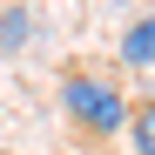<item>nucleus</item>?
Here are the masks:
<instances>
[{"label":"nucleus","instance_id":"obj_4","mask_svg":"<svg viewBox=\"0 0 155 155\" xmlns=\"http://www.w3.org/2000/svg\"><path fill=\"white\" fill-rule=\"evenodd\" d=\"M128 142L135 155H155V101H128Z\"/></svg>","mask_w":155,"mask_h":155},{"label":"nucleus","instance_id":"obj_1","mask_svg":"<svg viewBox=\"0 0 155 155\" xmlns=\"http://www.w3.org/2000/svg\"><path fill=\"white\" fill-rule=\"evenodd\" d=\"M61 115L81 128V135H121L128 128V94L115 88V81H101V74H88V68H74V74H61Z\"/></svg>","mask_w":155,"mask_h":155},{"label":"nucleus","instance_id":"obj_3","mask_svg":"<svg viewBox=\"0 0 155 155\" xmlns=\"http://www.w3.org/2000/svg\"><path fill=\"white\" fill-rule=\"evenodd\" d=\"M27 34H34V14L27 7H0V54H20Z\"/></svg>","mask_w":155,"mask_h":155},{"label":"nucleus","instance_id":"obj_2","mask_svg":"<svg viewBox=\"0 0 155 155\" xmlns=\"http://www.w3.org/2000/svg\"><path fill=\"white\" fill-rule=\"evenodd\" d=\"M121 61L128 68H155V14H142L135 27L121 34Z\"/></svg>","mask_w":155,"mask_h":155}]
</instances>
